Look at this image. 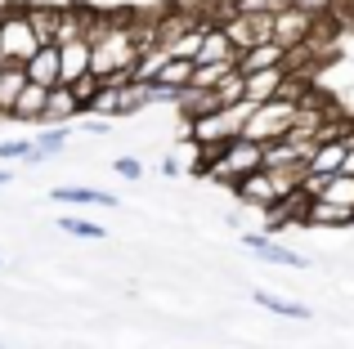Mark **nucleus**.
Returning <instances> with one entry per match:
<instances>
[{
	"instance_id": "nucleus-1",
	"label": "nucleus",
	"mask_w": 354,
	"mask_h": 349,
	"mask_svg": "<svg viewBox=\"0 0 354 349\" xmlns=\"http://www.w3.org/2000/svg\"><path fill=\"white\" fill-rule=\"evenodd\" d=\"M260 166H265V143H256V139H247V134H238V139H229V143H220V148H211V161H207V170H202V174L234 188L238 179H247V174L260 170Z\"/></svg>"
},
{
	"instance_id": "nucleus-2",
	"label": "nucleus",
	"mask_w": 354,
	"mask_h": 349,
	"mask_svg": "<svg viewBox=\"0 0 354 349\" xmlns=\"http://www.w3.org/2000/svg\"><path fill=\"white\" fill-rule=\"evenodd\" d=\"M296 117H301V99L292 94H278L269 103H251V117L242 126V134L256 143H274V139H287L296 130Z\"/></svg>"
},
{
	"instance_id": "nucleus-3",
	"label": "nucleus",
	"mask_w": 354,
	"mask_h": 349,
	"mask_svg": "<svg viewBox=\"0 0 354 349\" xmlns=\"http://www.w3.org/2000/svg\"><path fill=\"white\" fill-rule=\"evenodd\" d=\"M41 45L45 41L36 36V27H32V18H27L23 5L0 9V63H23L27 68V59H32Z\"/></svg>"
},
{
	"instance_id": "nucleus-4",
	"label": "nucleus",
	"mask_w": 354,
	"mask_h": 349,
	"mask_svg": "<svg viewBox=\"0 0 354 349\" xmlns=\"http://www.w3.org/2000/svg\"><path fill=\"white\" fill-rule=\"evenodd\" d=\"M247 117H251V103L216 108V112H207V117H198V121H189V130H184V134H189L193 143H202V148H220V143H229V139H238V134H242Z\"/></svg>"
},
{
	"instance_id": "nucleus-5",
	"label": "nucleus",
	"mask_w": 354,
	"mask_h": 349,
	"mask_svg": "<svg viewBox=\"0 0 354 349\" xmlns=\"http://www.w3.org/2000/svg\"><path fill=\"white\" fill-rule=\"evenodd\" d=\"M319 27H323V18H314L310 9H301V5L274 9V41L283 45V50H310Z\"/></svg>"
},
{
	"instance_id": "nucleus-6",
	"label": "nucleus",
	"mask_w": 354,
	"mask_h": 349,
	"mask_svg": "<svg viewBox=\"0 0 354 349\" xmlns=\"http://www.w3.org/2000/svg\"><path fill=\"white\" fill-rule=\"evenodd\" d=\"M242 246H247L256 260H265V264H278V269H310V260H305L301 251H292V246H283V242H274L269 233H242Z\"/></svg>"
},
{
	"instance_id": "nucleus-7",
	"label": "nucleus",
	"mask_w": 354,
	"mask_h": 349,
	"mask_svg": "<svg viewBox=\"0 0 354 349\" xmlns=\"http://www.w3.org/2000/svg\"><path fill=\"white\" fill-rule=\"evenodd\" d=\"M287 81H292V68H287V63L251 72L247 77V103H269V99H278L287 90Z\"/></svg>"
},
{
	"instance_id": "nucleus-8",
	"label": "nucleus",
	"mask_w": 354,
	"mask_h": 349,
	"mask_svg": "<svg viewBox=\"0 0 354 349\" xmlns=\"http://www.w3.org/2000/svg\"><path fill=\"white\" fill-rule=\"evenodd\" d=\"M27 77H32L36 86H59V81H63V45L45 41L41 50L27 59Z\"/></svg>"
},
{
	"instance_id": "nucleus-9",
	"label": "nucleus",
	"mask_w": 354,
	"mask_h": 349,
	"mask_svg": "<svg viewBox=\"0 0 354 349\" xmlns=\"http://www.w3.org/2000/svg\"><path fill=\"white\" fill-rule=\"evenodd\" d=\"M27 86H32V77H27L23 63H0V117H14Z\"/></svg>"
},
{
	"instance_id": "nucleus-10",
	"label": "nucleus",
	"mask_w": 354,
	"mask_h": 349,
	"mask_svg": "<svg viewBox=\"0 0 354 349\" xmlns=\"http://www.w3.org/2000/svg\"><path fill=\"white\" fill-rule=\"evenodd\" d=\"M72 117H86V112H81V99H77V90H72L68 81H59V86H50L45 126H63V121H72Z\"/></svg>"
},
{
	"instance_id": "nucleus-11",
	"label": "nucleus",
	"mask_w": 354,
	"mask_h": 349,
	"mask_svg": "<svg viewBox=\"0 0 354 349\" xmlns=\"http://www.w3.org/2000/svg\"><path fill=\"white\" fill-rule=\"evenodd\" d=\"M305 224L346 228V224H354V210L350 206H337V201H328V197H310V206H305Z\"/></svg>"
},
{
	"instance_id": "nucleus-12",
	"label": "nucleus",
	"mask_w": 354,
	"mask_h": 349,
	"mask_svg": "<svg viewBox=\"0 0 354 349\" xmlns=\"http://www.w3.org/2000/svg\"><path fill=\"white\" fill-rule=\"evenodd\" d=\"M251 300H256L260 309H269L274 318H296V323H310V318H314V309H305L301 300H287V296H278V291H265V287L251 291Z\"/></svg>"
},
{
	"instance_id": "nucleus-13",
	"label": "nucleus",
	"mask_w": 354,
	"mask_h": 349,
	"mask_svg": "<svg viewBox=\"0 0 354 349\" xmlns=\"http://www.w3.org/2000/svg\"><path fill=\"white\" fill-rule=\"evenodd\" d=\"M50 201H68V206H117V197L113 192H104V188H86V183H63V188H54L50 192Z\"/></svg>"
},
{
	"instance_id": "nucleus-14",
	"label": "nucleus",
	"mask_w": 354,
	"mask_h": 349,
	"mask_svg": "<svg viewBox=\"0 0 354 349\" xmlns=\"http://www.w3.org/2000/svg\"><path fill=\"white\" fill-rule=\"evenodd\" d=\"M198 63H238V45L229 41L225 23H211L207 41H202V54H198Z\"/></svg>"
},
{
	"instance_id": "nucleus-15",
	"label": "nucleus",
	"mask_w": 354,
	"mask_h": 349,
	"mask_svg": "<svg viewBox=\"0 0 354 349\" xmlns=\"http://www.w3.org/2000/svg\"><path fill=\"white\" fill-rule=\"evenodd\" d=\"M287 54H292V50H283L278 41H260L256 50L238 54V68L251 77V72H260V68H278V63H287Z\"/></svg>"
},
{
	"instance_id": "nucleus-16",
	"label": "nucleus",
	"mask_w": 354,
	"mask_h": 349,
	"mask_svg": "<svg viewBox=\"0 0 354 349\" xmlns=\"http://www.w3.org/2000/svg\"><path fill=\"white\" fill-rule=\"evenodd\" d=\"M180 117L184 121H198V117H207V112H216L220 108V99H216V90H202V86H184V94H180Z\"/></svg>"
},
{
	"instance_id": "nucleus-17",
	"label": "nucleus",
	"mask_w": 354,
	"mask_h": 349,
	"mask_svg": "<svg viewBox=\"0 0 354 349\" xmlns=\"http://www.w3.org/2000/svg\"><path fill=\"white\" fill-rule=\"evenodd\" d=\"M171 45H162V41H153L144 54H139V63H135V81H157L166 68H171Z\"/></svg>"
},
{
	"instance_id": "nucleus-18",
	"label": "nucleus",
	"mask_w": 354,
	"mask_h": 349,
	"mask_svg": "<svg viewBox=\"0 0 354 349\" xmlns=\"http://www.w3.org/2000/svg\"><path fill=\"white\" fill-rule=\"evenodd\" d=\"M45 108H50V86H36L32 81L14 108V121H45Z\"/></svg>"
},
{
	"instance_id": "nucleus-19",
	"label": "nucleus",
	"mask_w": 354,
	"mask_h": 349,
	"mask_svg": "<svg viewBox=\"0 0 354 349\" xmlns=\"http://www.w3.org/2000/svg\"><path fill=\"white\" fill-rule=\"evenodd\" d=\"M27 18H32L36 36L41 41H59V27H63V9H50V5H23Z\"/></svg>"
},
{
	"instance_id": "nucleus-20",
	"label": "nucleus",
	"mask_w": 354,
	"mask_h": 349,
	"mask_svg": "<svg viewBox=\"0 0 354 349\" xmlns=\"http://www.w3.org/2000/svg\"><path fill=\"white\" fill-rule=\"evenodd\" d=\"M216 99H220V108H238V103H247V72L234 68L225 81L216 86Z\"/></svg>"
},
{
	"instance_id": "nucleus-21",
	"label": "nucleus",
	"mask_w": 354,
	"mask_h": 349,
	"mask_svg": "<svg viewBox=\"0 0 354 349\" xmlns=\"http://www.w3.org/2000/svg\"><path fill=\"white\" fill-rule=\"evenodd\" d=\"M68 134H72V130H63V126H54V130H45L41 139H32V157H27V161H32V166H41L45 157H54V152H63V143H68Z\"/></svg>"
},
{
	"instance_id": "nucleus-22",
	"label": "nucleus",
	"mask_w": 354,
	"mask_h": 349,
	"mask_svg": "<svg viewBox=\"0 0 354 349\" xmlns=\"http://www.w3.org/2000/svg\"><path fill=\"white\" fill-rule=\"evenodd\" d=\"M59 228L68 237H86V242H99V237H104V224H95V219H86V215H59Z\"/></svg>"
},
{
	"instance_id": "nucleus-23",
	"label": "nucleus",
	"mask_w": 354,
	"mask_h": 349,
	"mask_svg": "<svg viewBox=\"0 0 354 349\" xmlns=\"http://www.w3.org/2000/svg\"><path fill=\"white\" fill-rule=\"evenodd\" d=\"M319 197H328V201H337V206H350L354 210V174H332L328 188H323Z\"/></svg>"
},
{
	"instance_id": "nucleus-24",
	"label": "nucleus",
	"mask_w": 354,
	"mask_h": 349,
	"mask_svg": "<svg viewBox=\"0 0 354 349\" xmlns=\"http://www.w3.org/2000/svg\"><path fill=\"white\" fill-rule=\"evenodd\" d=\"M72 90H77V99H81V112H95L99 94H104V77H95V72H90V77H81Z\"/></svg>"
},
{
	"instance_id": "nucleus-25",
	"label": "nucleus",
	"mask_w": 354,
	"mask_h": 349,
	"mask_svg": "<svg viewBox=\"0 0 354 349\" xmlns=\"http://www.w3.org/2000/svg\"><path fill=\"white\" fill-rule=\"evenodd\" d=\"M18 157H32V143L27 139H0V161H18Z\"/></svg>"
},
{
	"instance_id": "nucleus-26",
	"label": "nucleus",
	"mask_w": 354,
	"mask_h": 349,
	"mask_svg": "<svg viewBox=\"0 0 354 349\" xmlns=\"http://www.w3.org/2000/svg\"><path fill=\"white\" fill-rule=\"evenodd\" d=\"M113 174H117V179H130V183H135V179H144V166H139L135 157H117V161H113Z\"/></svg>"
},
{
	"instance_id": "nucleus-27",
	"label": "nucleus",
	"mask_w": 354,
	"mask_h": 349,
	"mask_svg": "<svg viewBox=\"0 0 354 349\" xmlns=\"http://www.w3.org/2000/svg\"><path fill=\"white\" fill-rule=\"evenodd\" d=\"M162 174H171V179H175V174H180V161H175V157H166V161H162Z\"/></svg>"
},
{
	"instance_id": "nucleus-28",
	"label": "nucleus",
	"mask_w": 354,
	"mask_h": 349,
	"mask_svg": "<svg viewBox=\"0 0 354 349\" xmlns=\"http://www.w3.org/2000/svg\"><path fill=\"white\" fill-rule=\"evenodd\" d=\"M341 174H354V148H350V157H346V166H341Z\"/></svg>"
},
{
	"instance_id": "nucleus-29",
	"label": "nucleus",
	"mask_w": 354,
	"mask_h": 349,
	"mask_svg": "<svg viewBox=\"0 0 354 349\" xmlns=\"http://www.w3.org/2000/svg\"><path fill=\"white\" fill-rule=\"evenodd\" d=\"M9 179H14V174H9L5 166H0V188H5V183H9Z\"/></svg>"
},
{
	"instance_id": "nucleus-30",
	"label": "nucleus",
	"mask_w": 354,
	"mask_h": 349,
	"mask_svg": "<svg viewBox=\"0 0 354 349\" xmlns=\"http://www.w3.org/2000/svg\"><path fill=\"white\" fill-rule=\"evenodd\" d=\"M220 5H225V14H229V9H234V5H238V0H220Z\"/></svg>"
},
{
	"instance_id": "nucleus-31",
	"label": "nucleus",
	"mask_w": 354,
	"mask_h": 349,
	"mask_svg": "<svg viewBox=\"0 0 354 349\" xmlns=\"http://www.w3.org/2000/svg\"><path fill=\"white\" fill-rule=\"evenodd\" d=\"M341 5H354V0H341Z\"/></svg>"
},
{
	"instance_id": "nucleus-32",
	"label": "nucleus",
	"mask_w": 354,
	"mask_h": 349,
	"mask_svg": "<svg viewBox=\"0 0 354 349\" xmlns=\"http://www.w3.org/2000/svg\"><path fill=\"white\" fill-rule=\"evenodd\" d=\"M0 349H5V345H0Z\"/></svg>"
}]
</instances>
